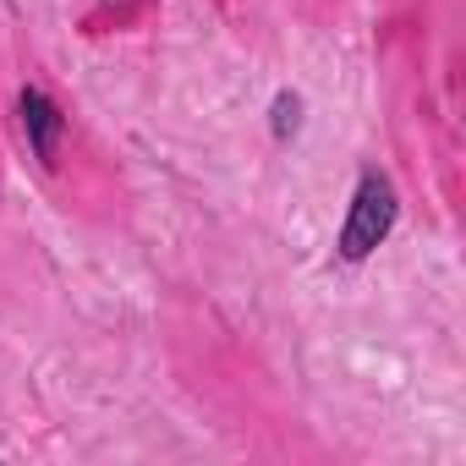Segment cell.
I'll use <instances>...</instances> for the list:
<instances>
[{
	"label": "cell",
	"mask_w": 466,
	"mask_h": 466,
	"mask_svg": "<svg viewBox=\"0 0 466 466\" xmlns=\"http://www.w3.org/2000/svg\"><path fill=\"white\" fill-rule=\"evenodd\" d=\"M269 132H275V143H291V137L302 132V94H291V88L275 94V105H269Z\"/></svg>",
	"instance_id": "obj_3"
},
{
	"label": "cell",
	"mask_w": 466,
	"mask_h": 466,
	"mask_svg": "<svg viewBox=\"0 0 466 466\" xmlns=\"http://www.w3.org/2000/svg\"><path fill=\"white\" fill-rule=\"evenodd\" d=\"M400 219V192L395 181L379 170V165H362L357 170V187H351V203H346V219H340V237H335V258L340 264H368Z\"/></svg>",
	"instance_id": "obj_1"
},
{
	"label": "cell",
	"mask_w": 466,
	"mask_h": 466,
	"mask_svg": "<svg viewBox=\"0 0 466 466\" xmlns=\"http://www.w3.org/2000/svg\"><path fill=\"white\" fill-rule=\"evenodd\" d=\"M17 121H23V137H28V148H34V159L45 165V170H56V154H61V137H66V116H61V105L45 94V88H23L17 94Z\"/></svg>",
	"instance_id": "obj_2"
}]
</instances>
